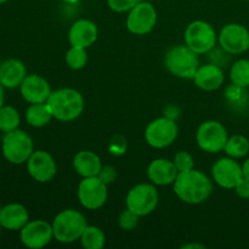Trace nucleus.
<instances>
[{"label":"nucleus","mask_w":249,"mask_h":249,"mask_svg":"<svg viewBox=\"0 0 249 249\" xmlns=\"http://www.w3.org/2000/svg\"><path fill=\"white\" fill-rule=\"evenodd\" d=\"M213 191L211 179L199 170L180 172L174 181V192L182 202L198 204L209 198Z\"/></svg>","instance_id":"nucleus-1"},{"label":"nucleus","mask_w":249,"mask_h":249,"mask_svg":"<svg viewBox=\"0 0 249 249\" xmlns=\"http://www.w3.org/2000/svg\"><path fill=\"white\" fill-rule=\"evenodd\" d=\"M46 104L53 118L61 122L74 121L84 109V99L82 94L71 88L53 91Z\"/></svg>","instance_id":"nucleus-2"},{"label":"nucleus","mask_w":249,"mask_h":249,"mask_svg":"<svg viewBox=\"0 0 249 249\" xmlns=\"http://www.w3.org/2000/svg\"><path fill=\"white\" fill-rule=\"evenodd\" d=\"M87 226V219L80 212L66 209L53 219V237L61 243H72L80 240Z\"/></svg>","instance_id":"nucleus-3"},{"label":"nucleus","mask_w":249,"mask_h":249,"mask_svg":"<svg viewBox=\"0 0 249 249\" xmlns=\"http://www.w3.org/2000/svg\"><path fill=\"white\" fill-rule=\"evenodd\" d=\"M164 65L172 74L182 79H194L199 67V61L197 53L189 46L177 45L167 53Z\"/></svg>","instance_id":"nucleus-4"},{"label":"nucleus","mask_w":249,"mask_h":249,"mask_svg":"<svg viewBox=\"0 0 249 249\" xmlns=\"http://www.w3.org/2000/svg\"><path fill=\"white\" fill-rule=\"evenodd\" d=\"M33 140L23 130H16L5 133L2 139V155L7 162L12 164H22L27 162L33 151Z\"/></svg>","instance_id":"nucleus-5"},{"label":"nucleus","mask_w":249,"mask_h":249,"mask_svg":"<svg viewBox=\"0 0 249 249\" xmlns=\"http://www.w3.org/2000/svg\"><path fill=\"white\" fill-rule=\"evenodd\" d=\"M160 196L155 185L139 184L135 185L126 195V208L138 214L139 216H145L152 213L157 207Z\"/></svg>","instance_id":"nucleus-6"},{"label":"nucleus","mask_w":249,"mask_h":249,"mask_svg":"<svg viewBox=\"0 0 249 249\" xmlns=\"http://www.w3.org/2000/svg\"><path fill=\"white\" fill-rule=\"evenodd\" d=\"M185 41L186 45L197 55H203L215 46V31L208 22L194 21L185 31Z\"/></svg>","instance_id":"nucleus-7"},{"label":"nucleus","mask_w":249,"mask_h":249,"mask_svg":"<svg viewBox=\"0 0 249 249\" xmlns=\"http://www.w3.org/2000/svg\"><path fill=\"white\" fill-rule=\"evenodd\" d=\"M228 139L226 128L216 121H207L202 123L196 134L199 148L208 153H218L223 151Z\"/></svg>","instance_id":"nucleus-8"},{"label":"nucleus","mask_w":249,"mask_h":249,"mask_svg":"<svg viewBox=\"0 0 249 249\" xmlns=\"http://www.w3.org/2000/svg\"><path fill=\"white\" fill-rule=\"evenodd\" d=\"M178 134L179 129L177 123L173 119L162 117L148 124L145 131V139L152 147L164 148L174 142Z\"/></svg>","instance_id":"nucleus-9"},{"label":"nucleus","mask_w":249,"mask_h":249,"mask_svg":"<svg viewBox=\"0 0 249 249\" xmlns=\"http://www.w3.org/2000/svg\"><path fill=\"white\" fill-rule=\"evenodd\" d=\"M157 22V11L155 6L148 1L139 2L129 11L126 17V28L130 33L136 36L147 34L155 28Z\"/></svg>","instance_id":"nucleus-10"},{"label":"nucleus","mask_w":249,"mask_h":249,"mask_svg":"<svg viewBox=\"0 0 249 249\" xmlns=\"http://www.w3.org/2000/svg\"><path fill=\"white\" fill-rule=\"evenodd\" d=\"M107 184L99 177L84 178L78 186V198L84 208L96 211L107 201Z\"/></svg>","instance_id":"nucleus-11"},{"label":"nucleus","mask_w":249,"mask_h":249,"mask_svg":"<svg viewBox=\"0 0 249 249\" xmlns=\"http://www.w3.org/2000/svg\"><path fill=\"white\" fill-rule=\"evenodd\" d=\"M221 48L229 53H242L249 49V32L245 26L238 23H229L219 34Z\"/></svg>","instance_id":"nucleus-12"},{"label":"nucleus","mask_w":249,"mask_h":249,"mask_svg":"<svg viewBox=\"0 0 249 249\" xmlns=\"http://www.w3.org/2000/svg\"><path fill=\"white\" fill-rule=\"evenodd\" d=\"M21 241L27 248L40 249L51 242L53 237V225L45 220L28 221L21 229Z\"/></svg>","instance_id":"nucleus-13"},{"label":"nucleus","mask_w":249,"mask_h":249,"mask_svg":"<svg viewBox=\"0 0 249 249\" xmlns=\"http://www.w3.org/2000/svg\"><path fill=\"white\" fill-rule=\"evenodd\" d=\"M213 179L219 186L224 189H235L236 185L243 179L242 167L235 158H220L212 168Z\"/></svg>","instance_id":"nucleus-14"},{"label":"nucleus","mask_w":249,"mask_h":249,"mask_svg":"<svg viewBox=\"0 0 249 249\" xmlns=\"http://www.w3.org/2000/svg\"><path fill=\"white\" fill-rule=\"evenodd\" d=\"M29 175L38 182H49L55 178L57 168L53 156L46 151H34L27 160Z\"/></svg>","instance_id":"nucleus-15"},{"label":"nucleus","mask_w":249,"mask_h":249,"mask_svg":"<svg viewBox=\"0 0 249 249\" xmlns=\"http://www.w3.org/2000/svg\"><path fill=\"white\" fill-rule=\"evenodd\" d=\"M21 95L29 104H41L48 101L51 95V88L45 78L38 74H29L19 85Z\"/></svg>","instance_id":"nucleus-16"},{"label":"nucleus","mask_w":249,"mask_h":249,"mask_svg":"<svg viewBox=\"0 0 249 249\" xmlns=\"http://www.w3.org/2000/svg\"><path fill=\"white\" fill-rule=\"evenodd\" d=\"M97 34L99 31L94 22L90 19H78L68 32V40L72 46L87 49L96 41Z\"/></svg>","instance_id":"nucleus-17"},{"label":"nucleus","mask_w":249,"mask_h":249,"mask_svg":"<svg viewBox=\"0 0 249 249\" xmlns=\"http://www.w3.org/2000/svg\"><path fill=\"white\" fill-rule=\"evenodd\" d=\"M179 170L175 167L174 162L164 158H158L152 160L147 168V177L152 181L153 185H165L174 184Z\"/></svg>","instance_id":"nucleus-18"},{"label":"nucleus","mask_w":249,"mask_h":249,"mask_svg":"<svg viewBox=\"0 0 249 249\" xmlns=\"http://www.w3.org/2000/svg\"><path fill=\"white\" fill-rule=\"evenodd\" d=\"M224 79L225 77L223 70L216 65L199 66L194 77L195 84L204 91H213L219 89L223 85Z\"/></svg>","instance_id":"nucleus-19"},{"label":"nucleus","mask_w":249,"mask_h":249,"mask_svg":"<svg viewBox=\"0 0 249 249\" xmlns=\"http://www.w3.org/2000/svg\"><path fill=\"white\" fill-rule=\"evenodd\" d=\"M26 77L27 70L22 61L11 58L0 65V83L4 88L14 89L19 87Z\"/></svg>","instance_id":"nucleus-20"},{"label":"nucleus","mask_w":249,"mask_h":249,"mask_svg":"<svg viewBox=\"0 0 249 249\" xmlns=\"http://www.w3.org/2000/svg\"><path fill=\"white\" fill-rule=\"evenodd\" d=\"M28 220V211L22 204L11 203L0 209V224L7 230H21Z\"/></svg>","instance_id":"nucleus-21"},{"label":"nucleus","mask_w":249,"mask_h":249,"mask_svg":"<svg viewBox=\"0 0 249 249\" xmlns=\"http://www.w3.org/2000/svg\"><path fill=\"white\" fill-rule=\"evenodd\" d=\"M73 167L75 172L83 178L99 177L102 169L101 160L91 151H80L74 156Z\"/></svg>","instance_id":"nucleus-22"},{"label":"nucleus","mask_w":249,"mask_h":249,"mask_svg":"<svg viewBox=\"0 0 249 249\" xmlns=\"http://www.w3.org/2000/svg\"><path fill=\"white\" fill-rule=\"evenodd\" d=\"M51 118H53V113H51L46 102L32 104L26 111L27 123L34 128H41V126L48 125Z\"/></svg>","instance_id":"nucleus-23"},{"label":"nucleus","mask_w":249,"mask_h":249,"mask_svg":"<svg viewBox=\"0 0 249 249\" xmlns=\"http://www.w3.org/2000/svg\"><path fill=\"white\" fill-rule=\"evenodd\" d=\"M224 151L231 158H242L249 152V140L243 135H233L228 139Z\"/></svg>","instance_id":"nucleus-24"},{"label":"nucleus","mask_w":249,"mask_h":249,"mask_svg":"<svg viewBox=\"0 0 249 249\" xmlns=\"http://www.w3.org/2000/svg\"><path fill=\"white\" fill-rule=\"evenodd\" d=\"M80 241L85 249H101L105 246L106 237L101 229L88 225L80 237Z\"/></svg>","instance_id":"nucleus-25"},{"label":"nucleus","mask_w":249,"mask_h":249,"mask_svg":"<svg viewBox=\"0 0 249 249\" xmlns=\"http://www.w3.org/2000/svg\"><path fill=\"white\" fill-rule=\"evenodd\" d=\"M19 123L21 118L16 108L12 106H2L0 108V130L2 133L16 130L18 129Z\"/></svg>","instance_id":"nucleus-26"},{"label":"nucleus","mask_w":249,"mask_h":249,"mask_svg":"<svg viewBox=\"0 0 249 249\" xmlns=\"http://www.w3.org/2000/svg\"><path fill=\"white\" fill-rule=\"evenodd\" d=\"M230 78L237 88L249 87V60L242 58L233 63L230 71Z\"/></svg>","instance_id":"nucleus-27"},{"label":"nucleus","mask_w":249,"mask_h":249,"mask_svg":"<svg viewBox=\"0 0 249 249\" xmlns=\"http://www.w3.org/2000/svg\"><path fill=\"white\" fill-rule=\"evenodd\" d=\"M88 62V55L85 48L72 46L66 53V63L72 70H82Z\"/></svg>","instance_id":"nucleus-28"},{"label":"nucleus","mask_w":249,"mask_h":249,"mask_svg":"<svg viewBox=\"0 0 249 249\" xmlns=\"http://www.w3.org/2000/svg\"><path fill=\"white\" fill-rule=\"evenodd\" d=\"M139 218H140V216H139L138 214L126 208L125 211L122 212V214L119 215L118 224L124 231H131L138 226Z\"/></svg>","instance_id":"nucleus-29"},{"label":"nucleus","mask_w":249,"mask_h":249,"mask_svg":"<svg viewBox=\"0 0 249 249\" xmlns=\"http://www.w3.org/2000/svg\"><path fill=\"white\" fill-rule=\"evenodd\" d=\"M173 162H174L175 167L179 170V173L194 169V157H192L189 152H186V151H180V152H178L177 155H175Z\"/></svg>","instance_id":"nucleus-30"},{"label":"nucleus","mask_w":249,"mask_h":249,"mask_svg":"<svg viewBox=\"0 0 249 249\" xmlns=\"http://www.w3.org/2000/svg\"><path fill=\"white\" fill-rule=\"evenodd\" d=\"M142 0H107L109 9L116 12L130 11L134 6L141 2Z\"/></svg>","instance_id":"nucleus-31"},{"label":"nucleus","mask_w":249,"mask_h":249,"mask_svg":"<svg viewBox=\"0 0 249 249\" xmlns=\"http://www.w3.org/2000/svg\"><path fill=\"white\" fill-rule=\"evenodd\" d=\"M99 178L105 182V184H109V182L113 181L116 179V169L109 165L107 167H102L101 172H100Z\"/></svg>","instance_id":"nucleus-32"},{"label":"nucleus","mask_w":249,"mask_h":249,"mask_svg":"<svg viewBox=\"0 0 249 249\" xmlns=\"http://www.w3.org/2000/svg\"><path fill=\"white\" fill-rule=\"evenodd\" d=\"M235 190H236V194L238 195V197L248 199L249 198V180L246 179V178H243V179L236 185Z\"/></svg>","instance_id":"nucleus-33"},{"label":"nucleus","mask_w":249,"mask_h":249,"mask_svg":"<svg viewBox=\"0 0 249 249\" xmlns=\"http://www.w3.org/2000/svg\"><path fill=\"white\" fill-rule=\"evenodd\" d=\"M242 173H243V178L249 180V158L243 163L242 165Z\"/></svg>","instance_id":"nucleus-34"},{"label":"nucleus","mask_w":249,"mask_h":249,"mask_svg":"<svg viewBox=\"0 0 249 249\" xmlns=\"http://www.w3.org/2000/svg\"><path fill=\"white\" fill-rule=\"evenodd\" d=\"M182 249H189V248H198V249H204L203 245H195V243H190V245H185L181 247Z\"/></svg>","instance_id":"nucleus-35"},{"label":"nucleus","mask_w":249,"mask_h":249,"mask_svg":"<svg viewBox=\"0 0 249 249\" xmlns=\"http://www.w3.org/2000/svg\"><path fill=\"white\" fill-rule=\"evenodd\" d=\"M4 100H5V95H4V87L0 83V108L4 106Z\"/></svg>","instance_id":"nucleus-36"},{"label":"nucleus","mask_w":249,"mask_h":249,"mask_svg":"<svg viewBox=\"0 0 249 249\" xmlns=\"http://www.w3.org/2000/svg\"><path fill=\"white\" fill-rule=\"evenodd\" d=\"M63 2H66V4H77L79 0H62Z\"/></svg>","instance_id":"nucleus-37"},{"label":"nucleus","mask_w":249,"mask_h":249,"mask_svg":"<svg viewBox=\"0 0 249 249\" xmlns=\"http://www.w3.org/2000/svg\"><path fill=\"white\" fill-rule=\"evenodd\" d=\"M9 1V0H0V4H4V2Z\"/></svg>","instance_id":"nucleus-38"},{"label":"nucleus","mask_w":249,"mask_h":249,"mask_svg":"<svg viewBox=\"0 0 249 249\" xmlns=\"http://www.w3.org/2000/svg\"><path fill=\"white\" fill-rule=\"evenodd\" d=\"M0 228H1V224H0Z\"/></svg>","instance_id":"nucleus-39"},{"label":"nucleus","mask_w":249,"mask_h":249,"mask_svg":"<svg viewBox=\"0 0 249 249\" xmlns=\"http://www.w3.org/2000/svg\"><path fill=\"white\" fill-rule=\"evenodd\" d=\"M0 65H1V62H0Z\"/></svg>","instance_id":"nucleus-40"},{"label":"nucleus","mask_w":249,"mask_h":249,"mask_svg":"<svg viewBox=\"0 0 249 249\" xmlns=\"http://www.w3.org/2000/svg\"><path fill=\"white\" fill-rule=\"evenodd\" d=\"M248 1H249V0H248Z\"/></svg>","instance_id":"nucleus-41"}]
</instances>
